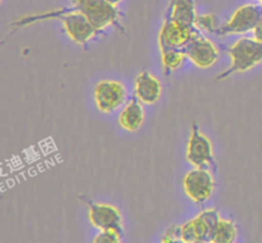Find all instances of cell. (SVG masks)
<instances>
[{
  "label": "cell",
  "mask_w": 262,
  "mask_h": 243,
  "mask_svg": "<svg viewBox=\"0 0 262 243\" xmlns=\"http://www.w3.org/2000/svg\"><path fill=\"white\" fill-rule=\"evenodd\" d=\"M262 18V3L257 4H247L238 8L229 19V22L224 26H220L216 31V35L224 36L230 33H246L255 30L257 23Z\"/></svg>",
  "instance_id": "obj_5"
},
{
  "label": "cell",
  "mask_w": 262,
  "mask_h": 243,
  "mask_svg": "<svg viewBox=\"0 0 262 243\" xmlns=\"http://www.w3.org/2000/svg\"><path fill=\"white\" fill-rule=\"evenodd\" d=\"M230 58H232V67L228 71L223 72L216 79H223L229 77L235 72L250 71L255 65L262 61V42L261 41L248 37L239 38L237 42L233 43L228 49Z\"/></svg>",
  "instance_id": "obj_2"
},
{
  "label": "cell",
  "mask_w": 262,
  "mask_h": 243,
  "mask_svg": "<svg viewBox=\"0 0 262 243\" xmlns=\"http://www.w3.org/2000/svg\"><path fill=\"white\" fill-rule=\"evenodd\" d=\"M258 2H261V0H258Z\"/></svg>",
  "instance_id": "obj_22"
},
{
  "label": "cell",
  "mask_w": 262,
  "mask_h": 243,
  "mask_svg": "<svg viewBox=\"0 0 262 243\" xmlns=\"http://www.w3.org/2000/svg\"><path fill=\"white\" fill-rule=\"evenodd\" d=\"M48 18H59L63 22L64 28H66L69 37L76 43H79V45L89 42L96 33L100 32L99 30L94 27V25L90 22V19L83 13L79 12V10L68 9V8H64V9L60 10H54V12H48L45 14L33 15V17H26L15 23L19 27H23V26L30 25V23L35 22V20L48 19Z\"/></svg>",
  "instance_id": "obj_1"
},
{
  "label": "cell",
  "mask_w": 262,
  "mask_h": 243,
  "mask_svg": "<svg viewBox=\"0 0 262 243\" xmlns=\"http://www.w3.org/2000/svg\"><path fill=\"white\" fill-rule=\"evenodd\" d=\"M73 10H79L83 13L96 30L102 31L107 26H119V12L117 7L106 0H72Z\"/></svg>",
  "instance_id": "obj_4"
},
{
  "label": "cell",
  "mask_w": 262,
  "mask_h": 243,
  "mask_svg": "<svg viewBox=\"0 0 262 243\" xmlns=\"http://www.w3.org/2000/svg\"><path fill=\"white\" fill-rule=\"evenodd\" d=\"M124 84L117 81H101L94 90L95 102L101 113H113L124 102Z\"/></svg>",
  "instance_id": "obj_9"
},
{
  "label": "cell",
  "mask_w": 262,
  "mask_h": 243,
  "mask_svg": "<svg viewBox=\"0 0 262 243\" xmlns=\"http://www.w3.org/2000/svg\"><path fill=\"white\" fill-rule=\"evenodd\" d=\"M161 54H163L164 72H165L166 76H169L173 71L181 68L182 64L187 59L186 53L183 50H168L163 51Z\"/></svg>",
  "instance_id": "obj_16"
},
{
  "label": "cell",
  "mask_w": 262,
  "mask_h": 243,
  "mask_svg": "<svg viewBox=\"0 0 262 243\" xmlns=\"http://www.w3.org/2000/svg\"><path fill=\"white\" fill-rule=\"evenodd\" d=\"M237 238V225L228 219H220L211 235V243H233Z\"/></svg>",
  "instance_id": "obj_15"
},
{
  "label": "cell",
  "mask_w": 262,
  "mask_h": 243,
  "mask_svg": "<svg viewBox=\"0 0 262 243\" xmlns=\"http://www.w3.org/2000/svg\"><path fill=\"white\" fill-rule=\"evenodd\" d=\"M184 192L197 204L206 202L215 188L214 176L207 168H194L188 171L183 181Z\"/></svg>",
  "instance_id": "obj_7"
},
{
  "label": "cell",
  "mask_w": 262,
  "mask_h": 243,
  "mask_svg": "<svg viewBox=\"0 0 262 243\" xmlns=\"http://www.w3.org/2000/svg\"><path fill=\"white\" fill-rule=\"evenodd\" d=\"M197 32H200L197 26L188 27L171 19H165L159 36L161 53L168 50H183Z\"/></svg>",
  "instance_id": "obj_8"
},
{
  "label": "cell",
  "mask_w": 262,
  "mask_h": 243,
  "mask_svg": "<svg viewBox=\"0 0 262 243\" xmlns=\"http://www.w3.org/2000/svg\"><path fill=\"white\" fill-rule=\"evenodd\" d=\"M135 96L142 104L154 105L161 96V83L148 71L141 72L136 78Z\"/></svg>",
  "instance_id": "obj_12"
},
{
  "label": "cell",
  "mask_w": 262,
  "mask_h": 243,
  "mask_svg": "<svg viewBox=\"0 0 262 243\" xmlns=\"http://www.w3.org/2000/svg\"><path fill=\"white\" fill-rule=\"evenodd\" d=\"M261 3H262V0H261Z\"/></svg>",
  "instance_id": "obj_23"
},
{
  "label": "cell",
  "mask_w": 262,
  "mask_h": 243,
  "mask_svg": "<svg viewBox=\"0 0 262 243\" xmlns=\"http://www.w3.org/2000/svg\"><path fill=\"white\" fill-rule=\"evenodd\" d=\"M86 204L89 206L90 222L95 228L100 230L115 229L124 235L122 215L117 207L113 205L97 204L91 200H86Z\"/></svg>",
  "instance_id": "obj_10"
},
{
  "label": "cell",
  "mask_w": 262,
  "mask_h": 243,
  "mask_svg": "<svg viewBox=\"0 0 262 243\" xmlns=\"http://www.w3.org/2000/svg\"><path fill=\"white\" fill-rule=\"evenodd\" d=\"M253 37L262 42V18L260 19V22L257 23V26L255 27V30H253Z\"/></svg>",
  "instance_id": "obj_20"
},
{
  "label": "cell",
  "mask_w": 262,
  "mask_h": 243,
  "mask_svg": "<svg viewBox=\"0 0 262 243\" xmlns=\"http://www.w3.org/2000/svg\"><path fill=\"white\" fill-rule=\"evenodd\" d=\"M222 219L217 209H209L202 211L186 224L181 225L182 242L184 243H206L211 242V235L217 223Z\"/></svg>",
  "instance_id": "obj_3"
},
{
  "label": "cell",
  "mask_w": 262,
  "mask_h": 243,
  "mask_svg": "<svg viewBox=\"0 0 262 243\" xmlns=\"http://www.w3.org/2000/svg\"><path fill=\"white\" fill-rule=\"evenodd\" d=\"M107 3H110V4H113V5H115V7H117L118 4H119L120 2H123V0H106Z\"/></svg>",
  "instance_id": "obj_21"
},
{
  "label": "cell",
  "mask_w": 262,
  "mask_h": 243,
  "mask_svg": "<svg viewBox=\"0 0 262 243\" xmlns=\"http://www.w3.org/2000/svg\"><path fill=\"white\" fill-rule=\"evenodd\" d=\"M183 51L186 53L187 58L191 59L192 63H194L200 68H209L219 59L217 49L201 32H197L193 36V38L189 41Z\"/></svg>",
  "instance_id": "obj_11"
},
{
  "label": "cell",
  "mask_w": 262,
  "mask_h": 243,
  "mask_svg": "<svg viewBox=\"0 0 262 243\" xmlns=\"http://www.w3.org/2000/svg\"><path fill=\"white\" fill-rule=\"evenodd\" d=\"M161 242L163 243L182 242L181 227H179V225H171L170 228H168V230H166V232L163 234Z\"/></svg>",
  "instance_id": "obj_19"
},
{
  "label": "cell",
  "mask_w": 262,
  "mask_h": 243,
  "mask_svg": "<svg viewBox=\"0 0 262 243\" xmlns=\"http://www.w3.org/2000/svg\"><path fill=\"white\" fill-rule=\"evenodd\" d=\"M196 4L194 0H171L166 12L165 19H171L188 27H194L196 23Z\"/></svg>",
  "instance_id": "obj_13"
},
{
  "label": "cell",
  "mask_w": 262,
  "mask_h": 243,
  "mask_svg": "<svg viewBox=\"0 0 262 243\" xmlns=\"http://www.w3.org/2000/svg\"><path fill=\"white\" fill-rule=\"evenodd\" d=\"M187 160L197 168L211 166L216 170V161L214 159L211 142L204 133H201L197 124H193L191 128L188 146H187Z\"/></svg>",
  "instance_id": "obj_6"
},
{
  "label": "cell",
  "mask_w": 262,
  "mask_h": 243,
  "mask_svg": "<svg viewBox=\"0 0 262 243\" xmlns=\"http://www.w3.org/2000/svg\"><path fill=\"white\" fill-rule=\"evenodd\" d=\"M194 25L199 28H201V30L207 31L210 33H216V31L220 27L219 19L214 14H199L196 17V23Z\"/></svg>",
  "instance_id": "obj_17"
},
{
  "label": "cell",
  "mask_w": 262,
  "mask_h": 243,
  "mask_svg": "<svg viewBox=\"0 0 262 243\" xmlns=\"http://www.w3.org/2000/svg\"><path fill=\"white\" fill-rule=\"evenodd\" d=\"M143 120H145V112H143V107L138 99H133L132 101L128 102L127 106L123 109L119 115L120 125L129 132L140 129Z\"/></svg>",
  "instance_id": "obj_14"
},
{
  "label": "cell",
  "mask_w": 262,
  "mask_h": 243,
  "mask_svg": "<svg viewBox=\"0 0 262 243\" xmlns=\"http://www.w3.org/2000/svg\"><path fill=\"white\" fill-rule=\"evenodd\" d=\"M123 234L115 229L100 230L99 234L95 237V243H119L122 240Z\"/></svg>",
  "instance_id": "obj_18"
}]
</instances>
